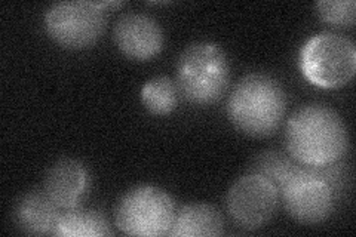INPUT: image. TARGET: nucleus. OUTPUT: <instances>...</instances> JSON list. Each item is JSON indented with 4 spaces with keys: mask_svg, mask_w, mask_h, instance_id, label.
Masks as SVG:
<instances>
[{
    "mask_svg": "<svg viewBox=\"0 0 356 237\" xmlns=\"http://www.w3.org/2000/svg\"><path fill=\"white\" fill-rule=\"evenodd\" d=\"M229 82V60L216 43H193L183 51L177 61V88L192 104L217 103L227 91Z\"/></svg>",
    "mask_w": 356,
    "mask_h": 237,
    "instance_id": "nucleus-4",
    "label": "nucleus"
},
{
    "mask_svg": "<svg viewBox=\"0 0 356 237\" xmlns=\"http://www.w3.org/2000/svg\"><path fill=\"white\" fill-rule=\"evenodd\" d=\"M178 88L170 77H153L141 89V103L154 116H166L177 107Z\"/></svg>",
    "mask_w": 356,
    "mask_h": 237,
    "instance_id": "nucleus-14",
    "label": "nucleus"
},
{
    "mask_svg": "<svg viewBox=\"0 0 356 237\" xmlns=\"http://www.w3.org/2000/svg\"><path fill=\"white\" fill-rule=\"evenodd\" d=\"M111 234L113 231L102 212L79 206L61 213L54 233L60 237H104Z\"/></svg>",
    "mask_w": 356,
    "mask_h": 237,
    "instance_id": "nucleus-13",
    "label": "nucleus"
},
{
    "mask_svg": "<svg viewBox=\"0 0 356 237\" xmlns=\"http://www.w3.org/2000/svg\"><path fill=\"white\" fill-rule=\"evenodd\" d=\"M91 187V174L76 159L55 162L44 177L43 190L60 209H73L81 205Z\"/></svg>",
    "mask_w": 356,
    "mask_h": 237,
    "instance_id": "nucleus-10",
    "label": "nucleus"
},
{
    "mask_svg": "<svg viewBox=\"0 0 356 237\" xmlns=\"http://www.w3.org/2000/svg\"><path fill=\"white\" fill-rule=\"evenodd\" d=\"M60 217V208L44 190L24 195L14 209V220L19 230L35 236L54 234Z\"/></svg>",
    "mask_w": 356,
    "mask_h": 237,
    "instance_id": "nucleus-11",
    "label": "nucleus"
},
{
    "mask_svg": "<svg viewBox=\"0 0 356 237\" xmlns=\"http://www.w3.org/2000/svg\"><path fill=\"white\" fill-rule=\"evenodd\" d=\"M113 39L119 51L134 61H149L162 51L163 33L152 17L131 13L115 24Z\"/></svg>",
    "mask_w": 356,
    "mask_h": 237,
    "instance_id": "nucleus-9",
    "label": "nucleus"
},
{
    "mask_svg": "<svg viewBox=\"0 0 356 237\" xmlns=\"http://www.w3.org/2000/svg\"><path fill=\"white\" fill-rule=\"evenodd\" d=\"M286 111V95L281 83L263 73L242 77L227 104L230 122L254 138L270 137L281 126Z\"/></svg>",
    "mask_w": 356,
    "mask_h": 237,
    "instance_id": "nucleus-2",
    "label": "nucleus"
},
{
    "mask_svg": "<svg viewBox=\"0 0 356 237\" xmlns=\"http://www.w3.org/2000/svg\"><path fill=\"white\" fill-rule=\"evenodd\" d=\"M285 142L294 161L321 167L343 159L349 149V133L336 111L321 104H310L289 117Z\"/></svg>",
    "mask_w": 356,
    "mask_h": 237,
    "instance_id": "nucleus-1",
    "label": "nucleus"
},
{
    "mask_svg": "<svg viewBox=\"0 0 356 237\" xmlns=\"http://www.w3.org/2000/svg\"><path fill=\"white\" fill-rule=\"evenodd\" d=\"M172 197L154 186L131 188L120 199L115 220L118 229L128 236H168L175 218Z\"/></svg>",
    "mask_w": 356,
    "mask_h": 237,
    "instance_id": "nucleus-6",
    "label": "nucleus"
},
{
    "mask_svg": "<svg viewBox=\"0 0 356 237\" xmlns=\"http://www.w3.org/2000/svg\"><path fill=\"white\" fill-rule=\"evenodd\" d=\"M280 191L269 179L248 174L235 181L229 190L226 205L230 218L245 230H257L275 215Z\"/></svg>",
    "mask_w": 356,
    "mask_h": 237,
    "instance_id": "nucleus-8",
    "label": "nucleus"
},
{
    "mask_svg": "<svg viewBox=\"0 0 356 237\" xmlns=\"http://www.w3.org/2000/svg\"><path fill=\"white\" fill-rule=\"evenodd\" d=\"M341 183L343 171L336 163L314 167L293 162L277 191L289 215L314 225L331 217Z\"/></svg>",
    "mask_w": 356,
    "mask_h": 237,
    "instance_id": "nucleus-3",
    "label": "nucleus"
},
{
    "mask_svg": "<svg viewBox=\"0 0 356 237\" xmlns=\"http://www.w3.org/2000/svg\"><path fill=\"white\" fill-rule=\"evenodd\" d=\"M322 21L336 27H352L356 19L355 0H321L315 5Z\"/></svg>",
    "mask_w": 356,
    "mask_h": 237,
    "instance_id": "nucleus-15",
    "label": "nucleus"
},
{
    "mask_svg": "<svg viewBox=\"0 0 356 237\" xmlns=\"http://www.w3.org/2000/svg\"><path fill=\"white\" fill-rule=\"evenodd\" d=\"M225 225L220 212L207 203H192L177 211L168 236L172 237H217Z\"/></svg>",
    "mask_w": 356,
    "mask_h": 237,
    "instance_id": "nucleus-12",
    "label": "nucleus"
},
{
    "mask_svg": "<svg viewBox=\"0 0 356 237\" xmlns=\"http://www.w3.org/2000/svg\"><path fill=\"white\" fill-rule=\"evenodd\" d=\"M104 22V9L97 2H60L44 14V28L49 38L69 49L94 44L103 35Z\"/></svg>",
    "mask_w": 356,
    "mask_h": 237,
    "instance_id": "nucleus-7",
    "label": "nucleus"
},
{
    "mask_svg": "<svg viewBox=\"0 0 356 237\" xmlns=\"http://www.w3.org/2000/svg\"><path fill=\"white\" fill-rule=\"evenodd\" d=\"M300 67L305 77L315 86L341 88L355 76V43L336 33H319L305 43L300 54Z\"/></svg>",
    "mask_w": 356,
    "mask_h": 237,
    "instance_id": "nucleus-5",
    "label": "nucleus"
}]
</instances>
